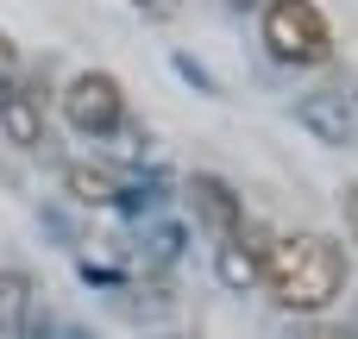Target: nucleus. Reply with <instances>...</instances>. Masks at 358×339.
I'll return each mask as SVG.
<instances>
[{"label": "nucleus", "instance_id": "1a4fd4ad", "mask_svg": "<svg viewBox=\"0 0 358 339\" xmlns=\"http://www.w3.org/2000/svg\"><path fill=\"white\" fill-rule=\"evenodd\" d=\"M13 69H19V50H13V44L0 38V88H6V75H13Z\"/></svg>", "mask_w": 358, "mask_h": 339}, {"label": "nucleus", "instance_id": "6e6552de", "mask_svg": "<svg viewBox=\"0 0 358 339\" xmlns=\"http://www.w3.org/2000/svg\"><path fill=\"white\" fill-rule=\"evenodd\" d=\"M132 6H138L145 19H176V13H182V0H132Z\"/></svg>", "mask_w": 358, "mask_h": 339}, {"label": "nucleus", "instance_id": "7ed1b4c3", "mask_svg": "<svg viewBox=\"0 0 358 339\" xmlns=\"http://www.w3.org/2000/svg\"><path fill=\"white\" fill-rule=\"evenodd\" d=\"M63 120L82 132V138H107L126 126V88L107 75V69H82L69 88H63Z\"/></svg>", "mask_w": 358, "mask_h": 339}, {"label": "nucleus", "instance_id": "9b49d317", "mask_svg": "<svg viewBox=\"0 0 358 339\" xmlns=\"http://www.w3.org/2000/svg\"><path fill=\"white\" fill-rule=\"evenodd\" d=\"M308 339H352V333H340V327H315Z\"/></svg>", "mask_w": 358, "mask_h": 339}, {"label": "nucleus", "instance_id": "39448f33", "mask_svg": "<svg viewBox=\"0 0 358 339\" xmlns=\"http://www.w3.org/2000/svg\"><path fill=\"white\" fill-rule=\"evenodd\" d=\"M0 132L19 145V151H44V107L38 94H19V88H0Z\"/></svg>", "mask_w": 358, "mask_h": 339}, {"label": "nucleus", "instance_id": "9d476101", "mask_svg": "<svg viewBox=\"0 0 358 339\" xmlns=\"http://www.w3.org/2000/svg\"><path fill=\"white\" fill-rule=\"evenodd\" d=\"M346 226H352V239H358V182L346 189Z\"/></svg>", "mask_w": 358, "mask_h": 339}, {"label": "nucleus", "instance_id": "423d86ee", "mask_svg": "<svg viewBox=\"0 0 358 339\" xmlns=\"http://www.w3.org/2000/svg\"><path fill=\"white\" fill-rule=\"evenodd\" d=\"M31 321V283L19 271H0V333H25Z\"/></svg>", "mask_w": 358, "mask_h": 339}, {"label": "nucleus", "instance_id": "f03ea898", "mask_svg": "<svg viewBox=\"0 0 358 339\" xmlns=\"http://www.w3.org/2000/svg\"><path fill=\"white\" fill-rule=\"evenodd\" d=\"M264 44L271 57L296 63V69H315L334 57V25L315 0H271L264 6Z\"/></svg>", "mask_w": 358, "mask_h": 339}, {"label": "nucleus", "instance_id": "20e7f679", "mask_svg": "<svg viewBox=\"0 0 358 339\" xmlns=\"http://www.w3.org/2000/svg\"><path fill=\"white\" fill-rule=\"evenodd\" d=\"M189 195H195V214L208 220V233H214V239L245 233V201H239L220 176H195V182H189Z\"/></svg>", "mask_w": 358, "mask_h": 339}, {"label": "nucleus", "instance_id": "0eeeda50", "mask_svg": "<svg viewBox=\"0 0 358 339\" xmlns=\"http://www.w3.org/2000/svg\"><path fill=\"white\" fill-rule=\"evenodd\" d=\"M63 176H69V189H76L82 201H113V176H107V170H88V164H69Z\"/></svg>", "mask_w": 358, "mask_h": 339}, {"label": "nucleus", "instance_id": "f257e3e1", "mask_svg": "<svg viewBox=\"0 0 358 339\" xmlns=\"http://www.w3.org/2000/svg\"><path fill=\"white\" fill-rule=\"evenodd\" d=\"M264 283L277 289L283 308L315 315V308H327V302L346 289V258H340V245L321 239V233L271 239V245H264Z\"/></svg>", "mask_w": 358, "mask_h": 339}]
</instances>
